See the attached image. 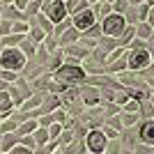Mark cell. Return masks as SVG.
Masks as SVG:
<instances>
[{"label": "cell", "instance_id": "14", "mask_svg": "<svg viewBox=\"0 0 154 154\" xmlns=\"http://www.w3.org/2000/svg\"><path fill=\"white\" fill-rule=\"evenodd\" d=\"M147 21H149V26H154V9L149 12V19H147Z\"/></svg>", "mask_w": 154, "mask_h": 154}, {"label": "cell", "instance_id": "5", "mask_svg": "<svg viewBox=\"0 0 154 154\" xmlns=\"http://www.w3.org/2000/svg\"><path fill=\"white\" fill-rule=\"evenodd\" d=\"M46 14H48V19H51L53 23H60V21L64 19V14H67V7H64V2L55 0L51 5H46Z\"/></svg>", "mask_w": 154, "mask_h": 154}, {"label": "cell", "instance_id": "3", "mask_svg": "<svg viewBox=\"0 0 154 154\" xmlns=\"http://www.w3.org/2000/svg\"><path fill=\"white\" fill-rule=\"evenodd\" d=\"M122 30H124V19L120 16V14H110L108 19L103 21V32H106V35H113V37H117Z\"/></svg>", "mask_w": 154, "mask_h": 154}, {"label": "cell", "instance_id": "2", "mask_svg": "<svg viewBox=\"0 0 154 154\" xmlns=\"http://www.w3.org/2000/svg\"><path fill=\"white\" fill-rule=\"evenodd\" d=\"M55 78H58V83H62V85H76L85 78V71L81 69V67L64 64V67H60V69L55 71Z\"/></svg>", "mask_w": 154, "mask_h": 154}, {"label": "cell", "instance_id": "8", "mask_svg": "<svg viewBox=\"0 0 154 154\" xmlns=\"http://www.w3.org/2000/svg\"><path fill=\"white\" fill-rule=\"evenodd\" d=\"M140 138L145 143H152L154 145V120H147V122L140 127Z\"/></svg>", "mask_w": 154, "mask_h": 154}, {"label": "cell", "instance_id": "6", "mask_svg": "<svg viewBox=\"0 0 154 154\" xmlns=\"http://www.w3.org/2000/svg\"><path fill=\"white\" fill-rule=\"evenodd\" d=\"M74 26L78 30H88V28L94 26V14L90 9H83V12H76V19H74Z\"/></svg>", "mask_w": 154, "mask_h": 154}, {"label": "cell", "instance_id": "11", "mask_svg": "<svg viewBox=\"0 0 154 154\" xmlns=\"http://www.w3.org/2000/svg\"><path fill=\"white\" fill-rule=\"evenodd\" d=\"M12 154H32V152H30V147H26V145L21 143V145H16V147L12 149Z\"/></svg>", "mask_w": 154, "mask_h": 154}, {"label": "cell", "instance_id": "1", "mask_svg": "<svg viewBox=\"0 0 154 154\" xmlns=\"http://www.w3.org/2000/svg\"><path fill=\"white\" fill-rule=\"evenodd\" d=\"M26 64V55H23V51H19V48H14V46H9V48H5V51H0V67L7 71H14V69H21Z\"/></svg>", "mask_w": 154, "mask_h": 154}, {"label": "cell", "instance_id": "13", "mask_svg": "<svg viewBox=\"0 0 154 154\" xmlns=\"http://www.w3.org/2000/svg\"><path fill=\"white\" fill-rule=\"evenodd\" d=\"M127 110H129V113H136V110H138V103H129V106H127Z\"/></svg>", "mask_w": 154, "mask_h": 154}, {"label": "cell", "instance_id": "10", "mask_svg": "<svg viewBox=\"0 0 154 154\" xmlns=\"http://www.w3.org/2000/svg\"><path fill=\"white\" fill-rule=\"evenodd\" d=\"M83 7H85V0H69V5H67V9L76 14L78 9H83Z\"/></svg>", "mask_w": 154, "mask_h": 154}, {"label": "cell", "instance_id": "9", "mask_svg": "<svg viewBox=\"0 0 154 154\" xmlns=\"http://www.w3.org/2000/svg\"><path fill=\"white\" fill-rule=\"evenodd\" d=\"M12 108V97L7 90H0V113H7Z\"/></svg>", "mask_w": 154, "mask_h": 154}, {"label": "cell", "instance_id": "7", "mask_svg": "<svg viewBox=\"0 0 154 154\" xmlns=\"http://www.w3.org/2000/svg\"><path fill=\"white\" fill-rule=\"evenodd\" d=\"M149 53L147 51H134L129 55V67H134V69H140V67H147L149 64Z\"/></svg>", "mask_w": 154, "mask_h": 154}, {"label": "cell", "instance_id": "4", "mask_svg": "<svg viewBox=\"0 0 154 154\" xmlns=\"http://www.w3.org/2000/svg\"><path fill=\"white\" fill-rule=\"evenodd\" d=\"M88 147L94 154H101L103 149H106V136H103L101 131H90V136H88Z\"/></svg>", "mask_w": 154, "mask_h": 154}, {"label": "cell", "instance_id": "12", "mask_svg": "<svg viewBox=\"0 0 154 154\" xmlns=\"http://www.w3.org/2000/svg\"><path fill=\"white\" fill-rule=\"evenodd\" d=\"M21 131H23V134H30V131H35V122H26L23 127H21Z\"/></svg>", "mask_w": 154, "mask_h": 154}]
</instances>
